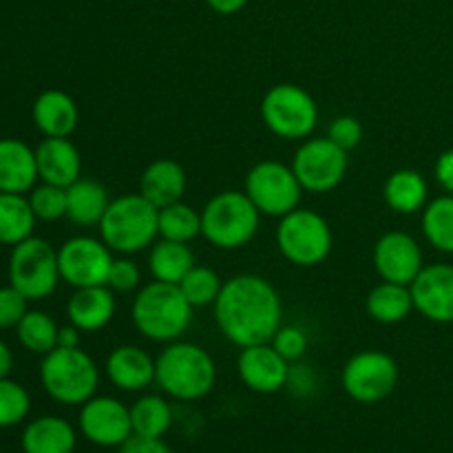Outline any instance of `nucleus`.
Wrapping results in <instances>:
<instances>
[{"instance_id": "obj_9", "label": "nucleus", "mask_w": 453, "mask_h": 453, "mask_svg": "<svg viewBox=\"0 0 453 453\" xmlns=\"http://www.w3.org/2000/svg\"><path fill=\"white\" fill-rule=\"evenodd\" d=\"M261 118L268 131L281 140H305L317 128L319 106L299 84L283 82L264 96Z\"/></svg>"}, {"instance_id": "obj_18", "label": "nucleus", "mask_w": 453, "mask_h": 453, "mask_svg": "<svg viewBox=\"0 0 453 453\" xmlns=\"http://www.w3.org/2000/svg\"><path fill=\"white\" fill-rule=\"evenodd\" d=\"M35 164L44 184L62 188H69L82 173V157L69 137H44L35 149Z\"/></svg>"}, {"instance_id": "obj_12", "label": "nucleus", "mask_w": 453, "mask_h": 453, "mask_svg": "<svg viewBox=\"0 0 453 453\" xmlns=\"http://www.w3.org/2000/svg\"><path fill=\"white\" fill-rule=\"evenodd\" d=\"M348 166V150L336 146L330 137L305 140L292 159V171H295L301 188L314 195L334 190L343 181Z\"/></svg>"}, {"instance_id": "obj_45", "label": "nucleus", "mask_w": 453, "mask_h": 453, "mask_svg": "<svg viewBox=\"0 0 453 453\" xmlns=\"http://www.w3.org/2000/svg\"><path fill=\"white\" fill-rule=\"evenodd\" d=\"M13 370V354L4 341H0V379H9Z\"/></svg>"}, {"instance_id": "obj_8", "label": "nucleus", "mask_w": 453, "mask_h": 453, "mask_svg": "<svg viewBox=\"0 0 453 453\" xmlns=\"http://www.w3.org/2000/svg\"><path fill=\"white\" fill-rule=\"evenodd\" d=\"M58 250L47 242L31 234L13 246L9 257V283L29 301L47 299L60 283Z\"/></svg>"}, {"instance_id": "obj_38", "label": "nucleus", "mask_w": 453, "mask_h": 453, "mask_svg": "<svg viewBox=\"0 0 453 453\" xmlns=\"http://www.w3.org/2000/svg\"><path fill=\"white\" fill-rule=\"evenodd\" d=\"M270 343H273V348L277 349L286 361H299V358H303V354L308 352L310 341L308 334H305L301 327L281 326Z\"/></svg>"}, {"instance_id": "obj_14", "label": "nucleus", "mask_w": 453, "mask_h": 453, "mask_svg": "<svg viewBox=\"0 0 453 453\" xmlns=\"http://www.w3.org/2000/svg\"><path fill=\"white\" fill-rule=\"evenodd\" d=\"M78 427L97 447H122L133 436L131 407L113 396H93L80 405Z\"/></svg>"}, {"instance_id": "obj_32", "label": "nucleus", "mask_w": 453, "mask_h": 453, "mask_svg": "<svg viewBox=\"0 0 453 453\" xmlns=\"http://www.w3.org/2000/svg\"><path fill=\"white\" fill-rule=\"evenodd\" d=\"M58 323L40 310H29L16 326L18 341L34 354H49L58 348Z\"/></svg>"}, {"instance_id": "obj_1", "label": "nucleus", "mask_w": 453, "mask_h": 453, "mask_svg": "<svg viewBox=\"0 0 453 453\" xmlns=\"http://www.w3.org/2000/svg\"><path fill=\"white\" fill-rule=\"evenodd\" d=\"M283 303L277 288L259 274H237L224 283L215 301L221 334L237 348L270 343L283 326Z\"/></svg>"}, {"instance_id": "obj_25", "label": "nucleus", "mask_w": 453, "mask_h": 453, "mask_svg": "<svg viewBox=\"0 0 453 453\" xmlns=\"http://www.w3.org/2000/svg\"><path fill=\"white\" fill-rule=\"evenodd\" d=\"M111 199L104 184L96 180H82L66 188V217L78 226H100Z\"/></svg>"}, {"instance_id": "obj_11", "label": "nucleus", "mask_w": 453, "mask_h": 453, "mask_svg": "<svg viewBox=\"0 0 453 453\" xmlns=\"http://www.w3.org/2000/svg\"><path fill=\"white\" fill-rule=\"evenodd\" d=\"M246 195L259 208L261 215L286 217L296 211L301 203V188L292 166H286L274 159L255 164L246 177Z\"/></svg>"}, {"instance_id": "obj_28", "label": "nucleus", "mask_w": 453, "mask_h": 453, "mask_svg": "<svg viewBox=\"0 0 453 453\" xmlns=\"http://www.w3.org/2000/svg\"><path fill=\"white\" fill-rule=\"evenodd\" d=\"M365 308L376 323L396 326L410 317L414 310V299H411L410 286L383 281L367 295Z\"/></svg>"}, {"instance_id": "obj_10", "label": "nucleus", "mask_w": 453, "mask_h": 453, "mask_svg": "<svg viewBox=\"0 0 453 453\" xmlns=\"http://www.w3.org/2000/svg\"><path fill=\"white\" fill-rule=\"evenodd\" d=\"M398 379L401 372L389 354L380 349H365L345 363L341 385L352 401L361 405H376L392 396Z\"/></svg>"}, {"instance_id": "obj_5", "label": "nucleus", "mask_w": 453, "mask_h": 453, "mask_svg": "<svg viewBox=\"0 0 453 453\" xmlns=\"http://www.w3.org/2000/svg\"><path fill=\"white\" fill-rule=\"evenodd\" d=\"M40 383L44 392L62 405H84L96 396L100 370L80 348H56L40 363Z\"/></svg>"}, {"instance_id": "obj_26", "label": "nucleus", "mask_w": 453, "mask_h": 453, "mask_svg": "<svg viewBox=\"0 0 453 453\" xmlns=\"http://www.w3.org/2000/svg\"><path fill=\"white\" fill-rule=\"evenodd\" d=\"M383 197L388 206L398 215H414L427 206V181L414 168H401L388 177Z\"/></svg>"}, {"instance_id": "obj_24", "label": "nucleus", "mask_w": 453, "mask_h": 453, "mask_svg": "<svg viewBox=\"0 0 453 453\" xmlns=\"http://www.w3.org/2000/svg\"><path fill=\"white\" fill-rule=\"evenodd\" d=\"M20 442L25 453H73L78 434L60 416H40L27 425Z\"/></svg>"}, {"instance_id": "obj_23", "label": "nucleus", "mask_w": 453, "mask_h": 453, "mask_svg": "<svg viewBox=\"0 0 453 453\" xmlns=\"http://www.w3.org/2000/svg\"><path fill=\"white\" fill-rule=\"evenodd\" d=\"M186 171L175 159H155L146 166L140 180V195L155 208H166L181 202L186 193Z\"/></svg>"}, {"instance_id": "obj_17", "label": "nucleus", "mask_w": 453, "mask_h": 453, "mask_svg": "<svg viewBox=\"0 0 453 453\" xmlns=\"http://www.w3.org/2000/svg\"><path fill=\"white\" fill-rule=\"evenodd\" d=\"M414 310L441 326L453 323V265L432 264L420 270L410 286Z\"/></svg>"}, {"instance_id": "obj_20", "label": "nucleus", "mask_w": 453, "mask_h": 453, "mask_svg": "<svg viewBox=\"0 0 453 453\" xmlns=\"http://www.w3.org/2000/svg\"><path fill=\"white\" fill-rule=\"evenodd\" d=\"M71 326L80 332H100L115 317V295L109 286L78 288L66 303Z\"/></svg>"}, {"instance_id": "obj_21", "label": "nucleus", "mask_w": 453, "mask_h": 453, "mask_svg": "<svg viewBox=\"0 0 453 453\" xmlns=\"http://www.w3.org/2000/svg\"><path fill=\"white\" fill-rule=\"evenodd\" d=\"M38 180L35 150L13 137L0 140V193L25 195Z\"/></svg>"}, {"instance_id": "obj_40", "label": "nucleus", "mask_w": 453, "mask_h": 453, "mask_svg": "<svg viewBox=\"0 0 453 453\" xmlns=\"http://www.w3.org/2000/svg\"><path fill=\"white\" fill-rule=\"evenodd\" d=\"M142 273L140 265L131 259H113L109 270V279H106V286L113 292H133L140 288Z\"/></svg>"}, {"instance_id": "obj_30", "label": "nucleus", "mask_w": 453, "mask_h": 453, "mask_svg": "<svg viewBox=\"0 0 453 453\" xmlns=\"http://www.w3.org/2000/svg\"><path fill=\"white\" fill-rule=\"evenodd\" d=\"M133 436L164 438L173 425L171 403L157 394H146L131 407Z\"/></svg>"}, {"instance_id": "obj_34", "label": "nucleus", "mask_w": 453, "mask_h": 453, "mask_svg": "<svg viewBox=\"0 0 453 453\" xmlns=\"http://www.w3.org/2000/svg\"><path fill=\"white\" fill-rule=\"evenodd\" d=\"M180 288L193 308H206V305H215L224 283H221L219 274L212 268L195 265V268L181 279Z\"/></svg>"}, {"instance_id": "obj_13", "label": "nucleus", "mask_w": 453, "mask_h": 453, "mask_svg": "<svg viewBox=\"0 0 453 453\" xmlns=\"http://www.w3.org/2000/svg\"><path fill=\"white\" fill-rule=\"evenodd\" d=\"M102 239L71 237L58 250L60 279L71 288L106 286L113 255Z\"/></svg>"}, {"instance_id": "obj_29", "label": "nucleus", "mask_w": 453, "mask_h": 453, "mask_svg": "<svg viewBox=\"0 0 453 453\" xmlns=\"http://www.w3.org/2000/svg\"><path fill=\"white\" fill-rule=\"evenodd\" d=\"M35 215L29 197L18 193H0V243L18 246L29 239L35 228Z\"/></svg>"}, {"instance_id": "obj_31", "label": "nucleus", "mask_w": 453, "mask_h": 453, "mask_svg": "<svg viewBox=\"0 0 453 453\" xmlns=\"http://www.w3.org/2000/svg\"><path fill=\"white\" fill-rule=\"evenodd\" d=\"M423 234L436 250L453 255V195H442L423 208Z\"/></svg>"}, {"instance_id": "obj_44", "label": "nucleus", "mask_w": 453, "mask_h": 453, "mask_svg": "<svg viewBox=\"0 0 453 453\" xmlns=\"http://www.w3.org/2000/svg\"><path fill=\"white\" fill-rule=\"evenodd\" d=\"M58 348H80V330L75 326H65L58 330Z\"/></svg>"}, {"instance_id": "obj_33", "label": "nucleus", "mask_w": 453, "mask_h": 453, "mask_svg": "<svg viewBox=\"0 0 453 453\" xmlns=\"http://www.w3.org/2000/svg\"><path fill=\"white\" fill-rule=\"evenodd\" d=\"M157 224L162 239L188 243L202 234V212L193 211L188 203L177 202L166 208H159Z\"/></svg>"}, {"instance_id": "obj_35", "label": "nucleus", "mask_w": 453, "mask_h": 453, "mask_svg": "<svg viewBox=\"0 0 453 453\" xmlns=\"http://www.w3.org/2000/svg\"><path fill=\"white\" fill-rule=\"evenodd\" d=\"M31 410L29 392L12 379H0V429L22 423Z\"/></svg>"}, {"instance_id": "obj_36", "label": "nucleus", "mask_w": 453, "mask_h": 453, "mask_svg": "<svg viewBox=\"0 0 453 453\" xmlns=\"http://www.w3.org/2000/svg\"><path fill=\"white\" fill-rule=\"evenodd\" d=\"M29 203L35 219L58 221L66 217V188L53 184H40L29 190Z\"/></svg>"}, {"instance_id": "obj_27", "label": "nucleus", "mask_w": 453, "mask_h": 453, "mask_svg": "<svg viewBox=\"0 0 453 453\" xmlns=\"http://www.w3.org/2000/svg\"><path fill=\"white\" fill-rule=\"evenodd\" d=\"M195 268V255L188 243L159 239L150 246L149 270L155 281L180 286L181 279Z\"/></svg>"}, {"instance_id": "obj_43", "label": "nucleus", "mask_w": 453, "mask_h": 453, "mask_svg": "<svg viewBox=\"0 0 453 453\" xmlns=\"http://www.w3.org/2000/svg\"><path fill=\"white\" fill-rule=\"evenodd\" d=\"M206 4L219 16H233L246 7L248 0H206Z\"/></svg>"}, {"instance_id": "obj_41", "label": "nucleus", "mask_w": 453, "mask_h": 453, "mask_svg": "<svg viewBox=\"0 0 453 453\" xmlns=\"http://www.w3.org/2000/svg\"><path fill=\"white\" fill-rule=\"evenodd\" d=\"M119 453H171V449H168L162 438L131 436L119 447Z\"/></svg>"}, {"instance_id": "obj_42", "label": "nucleus", "mask_w": 453, "mask_h": 453, "mask_svg": "<svg viewBox=\"0 0 453 453\" xmlns=\"http://www.w3.org/2000/svg\"><path fill=\"white\" fill-rule=\"evenodd\" d=\"M434 173H436V181L442 186V190H445L447 195H453V149L445 150V153L436 159Z\"/></svg>"}, {"instance_id": "obj_37", "label": "nucleus", "mask_w": 453, "mask_h": 453, "mask_svg": "<svg viewBox=\"0 0 453 453\" xmlns=\"http://www.w3.org/2000/svg\"><path fill=\"white\" fill-rule=\"evenodd\" d=\"M27 312H29V299L20 290H16L12 283L0 288V330L16 327Z\"/></svg>"}, {"instance_id": "obj_22", "label": "nucleus", "mask_w": 453, "mask_h": 453, "mask_svg": "<svg viewBox=\"0 0 453 453\" xmlns=\"http://www.w3.org/2000/svg\"><path fill=\"white\" fill-rule=\"evenodd\" d=\"M34 124L44 137H69L78 127V104L73 97L58 88L40 93L34 102Z\"/></svg>"}, {"instance_id": "obj_7", "label": "nucleus", "mask_w": 453, "mask_h": 453, "mask_svg": "<svg viewBox=\"0 0 453 453\" xmlns=\"http://www.w3.org/2000/svg\"><path fill=\"white\" fill-rule=\"evenodd\" d=\"M277 246L290 264L312 268L330 257L334 237L326 217L308 208H296L281 217L277 228Z\"/></svg>"}, {"instance_id": "obj_6", "label": "nucleus", "mask_w": 453, "mask_h": 453, "mask_svg": "<svg viewBox=\"0 0 453 453\" xmlns=\"http://www.w3.org/2000/svg\"><path fill=\"white\" fill-rule=\"evenodd\" d=\"M261 212L246 190H224L202 211V234L221 250H237L255 239Z\"/></svg>"}, {"instance_id": "obj_19", "label": "nucleus", "mask_w": 453, "mask_h": 453, "mask_svg": "<svg viewBox=\"0 0 453 453\" xmlns=\"http://www.w3.org/2000/svg\"><path fill=\"white\" fill-rule=\"evenodd\" d=\"M106 376L122 392H144L155 383V361L137 345H119L106 358Z\"/></svg>"}, {"instance_id": "obj_3", "label": "nucleus", "mask_w": 453, "mask_h": 453, "mask_svg": "<svg viewBox=\"0 0 453 453\" xmlns=\"http://www.w3.org/2000/svg\"><path fill=\"white\" fill-rule=\"evenodd\" d=\"M193 310L180 286L153 281L133 299L131 319L140 334L149 341L173 343L188 330Z\"/></svg>"}, {"instance_id": "obj_16", "label": "nucleus", "mask_w": 453, "mask_h": 453, "mask_svg": "<svg viewBox=\"0 0 453 453\" xmlns=\"http://www.w3.org/2000/svg\"><path fill=\"white\" fill-rule=\"evenodd\" d=\"M237 374L248 389L257 394L281 392L290 379V361L281 357L273 343L242 348L237 358Z\"/></svg>"}, {"instance_id": "obj_4", "label": "nucleus", "mask_w": 453, "mask_h": 453, "mask_svg": "<svg viewBox=\"0 0 453 453\" xmlns=\"http://www.w3.org/2000/svg\"><path fill=\"white\" fill-rule=\"evenodd\" d=\"M159 208L149 199L135 195H122L113 199L100 221V237L111 250L119 255H135L157 242Z\"/></svg>"}, {"instance_id": "obj_2", "label": "nucleus", "mask_w": 453, "mask_h": 453, "mask_svg": "<svg viewBox=\"0 0 453 453\" xmlns=\"http://www.w3.org/2000/svg\"><path fill=\"white\" fill-rule=\"evenodd\" d=\"M155 383L175 401H199L215 388L217 365L199 345L173 341L155 361Z\"/></svg>"}, {"instance_id": "obj_39", "label": "nucleus", "mask_w": 453, "mask_h": 453, "mask_svg": "<svg viewBox=\"0 0 453 453\" xmlns=\"http://www.w3.org/2000/svg\"><path fill=\"white\" fill-rule=\"evenodd\" d=\"M327 137L343 150H354L363 142V124L352 115H341L327 128Z\"/></svg>"}, {"instance_id": "obj_15", "label": "nucleus", "mask_w": 453, "mask_h": 453, "mask_svg": "<svg viewBox=\"0 0 453 453\" xmlns=\"http://www.w3.org/2000/svg\"><path fill=\"white\" fill-rule=\"evenodd\" d=\"M374 268L383 281L411 286L425 268L420 243L403 230L383 234L374 246Z\"/></svg>"}]
</instances>
